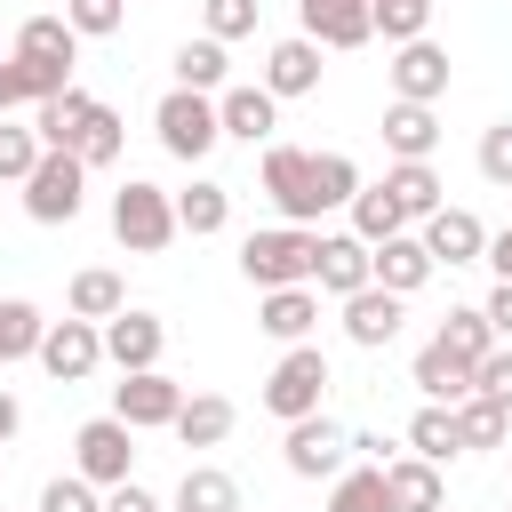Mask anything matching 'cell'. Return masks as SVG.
<instances>
[{"label":"cell","instance_id":"obj_52","mask_svg":"<svg viewBox=\"0 0 512 512\" xmlns=\"http://www.w3.org/2000/svg\"><path fill=\"white\" fill-rule=\"evenodd\" d=\"M488 264H496V280H512V224L488 232Z\"/></svg>","mask_w":512,"mask_h":512},{"label":"cell","instance_id":"obj_26","mask_svg":"<svg viewBox=\"0 0 512 512\" xmlns=\"http://www.w3.org/2000/svg\"><path fill=\"white\" fill-rule=\"evenodd\" d=\"M432 272H440V264H432V248H424L416 232H400V240L376 248V288H392V296H416Z\"/></svg>","mask_w":512,"mask_h":512},{"label":"cell","instance_id":"obj_3","mask_svg":"<svg viewBox=\"0 0 512 512\" xmlns=\"http://www.w3.org/2000/svg\"><path fill=\"white\" fill-rule=\"evenodd\" d=\"M176 232H184V224H176V192H160V184H144V176H128V184L112 192V240H120L128 256H160Z\"/></svg>","mask_w":512,"mask_h":512},{"label":"cell","instance_id":"obj_48","mask_svg":"<svg viewBox=\"0 0 512 512\" xmlns=\"http://www.w3.org/2000/svg\"><path fill=\"white\" fill-rule=\"evenodd\" d=\"M104 512H168L144 480H120V488H104Z\"/></svg>","mask_w":512,"mask_h":512},{"label":"cell","instance_id":"obj_19","mask_svg":"<svg viewBox=\"0 0 512 512\" xmlns=\"http://www.w3.org/2000/svg\"><path fill=\"white\" fill-rule=\"evenodd\" d=\"M256 328L288 352V344H312V328H320V288H272L264 304H256Z\"/></svg>","mask_w":512,"mask_h":512},{"label":"cell","instance_id":"obj_39","mask_svg":"<svg viewBox=\"0 0 512 512\" xmlns=\"http://www.w3.org/2000/svg\"><path fill=\"white\" fill-rule=\"evenodd\" d=\"M120 144H128V120H120V112H112V104H96V112H88V128H80V144H72V152H80V168H112V160H120Z\"/></svg>","mask_w":512,"mask_h":512},{"label":"cell","instance_id":"obj_54","mask_svg":"<svg viewBox=\"0 0 512 512\" xmlns=\"http://www.w3.org/2000/svg\"><path fill=\"white\" fill-rule=\"evenodd\" d=\"M504 512H512V504H504Z\"/></svg>","mask_w":512,"mask_h":512},{"label":"cell","instance_id":"obj_45","mask_svg":"<svg viewBox=\"0 0 512 512\" xmlns=\"http://www.w3.org/2000/svg\"><path fill=\"white\" fill-rule=\"evenodd\" d=\"M40 152H48V144H40L32 128H8V120H0V184H24V176L40 168Z\"/></svg>","mask_w":512,"mask_h":512},{"label":"cell","instance_id":"obj_25","mask_svg":"<svg viewBox=\"0 0 512 512\" xmlns=\"http://www.w3.org/2000/svg\"><path fill=\"white\" fill-rule=\"evenodd\" d=\"M88 112H96V96H88V88H64V96L32 104V136H40L48 152H72V144H80V128H88Z\"/></svg>","mask_w":512,"mask_h":512},{"label":"cell","instance_id":"obj_5","mask_svg":"<svg viewBox=\"0 0 512 512\" xmlns=\"http://www.w3.org/2000/svg\"><path fill=\"white\" fill-rule=\"evenodd\" d=\"M88 208V168L80 152H40V168L24 176V216L32 224H72Z\"/></svg>","mask_w":512,"mask_h":512},{"label":"cell","instance_id":"obj_13","mask_svg":"<svg viewBox=\"0 0 512 512\" xmlns=\"http://www.w3.org/2000/svg\"><path fill=\"white\" fill-rule=\"evenodd\" d=\"M296 16H304V40H320L328 56L376 40V8L368 0H296Z\"/></svg>","mask_w":512,"mask_h":512},{"label":"cell","instance_id":"obj_29","mask_svg":"<svg viewBox=\"0 0 512 512\" xmlns=\"http://www.w3.org/2000/svg\"><path fill=\"white\" fill-rule=\"evenodd\" d=\"M408 456H424V464H456V456H464V432H456V408H440V400H424V408L408 416Z\"/></svg>","mask_w":512,"mask_h":512},{"label":"cell","instance_id":"obj_33","mask_svg":"<svg viewBox=\"0 0 512 512\" xmlns=\"http://www.w3.org/2000/svg\"><path fill=\"white\" fill-rule=\"evenodd\" d=\"M8 56H48V64H80V32L64 16H24L16 24V48Z\"/></svg>","mask_w":512,"mask_h":512},{"label":"cell","instance_id":"obj_50","mask_svg":"<svg viewBox=\"0 0 512 512\" xmlns=\"http://www.w3.org/2000/svg\"><path fill=\"white\" fill-rule=\"evenodd\" d=\"M16 432H24V400H16V392H8V384H0V448H8V440H16Z\"/></svg>","mask_w":512,"mask_h":512},{"label":"cell","instance_id":"obj_12","mask_svg":"<svg viewBox=\"0 0 512 512\" xmlns=\"http://www.w3.org/2000/svg\"><path fill=\"white\" fill-rule=\"evenodd\" d=\"M368 280H376V248H368L360 232H320V264H312V288L344 304V296H360Z\"/></svg>","mask_w":512,"mask_h":512},{"label":"cell","instance_id":"obj_15","mask_svg":"<svg viewBox=\"0 0 512 512\" xmlns=\"http://www.w3.org/2000/svg\"><path fill=\"white\" fill-rule=\"evenodd\" d=\"M416 240L432 248V264H488V224L472 216V208H440V216H424L416 224Z\"/></svg>","mask_w":512,"mask_h":512},{"label":"cell","instance_id":"obj_27","mask_svg":"<svg viewBox=\"0 0 512 512\" xmlns=\"http://www.w3.org/2000/svg\"><path fill=\"white\" fill-rule=\"evenodd\" d=\"M432 344H440L448 360H464V368H480V360L496 352V328H488V312H480V304H448V320L432 328Z\"/></svg>","mask_w":512,"mask_h":512},{"label":"cell","instance_id":"obj_2","mask_svg":"<svg viewBox=\"0 0 512 512\" xmlns=\"http://www.w3.org/2000/svg\"><path fill=\"white\" fill-rule=\"evenodd\" d=\"M328 352L320 344H288L280 360H272V376H264V416H280V424H304V416H320V400H328Z\"/></svg>","mask_w":512,"mask_h":512},{"label":"cell","instance_id":"obj_44","mask_svg":"<svg viewBox=\"0 0 512 512\" xmlns=\"http://www.w3.org/2000/svg\"><path fill=\"white\" fill-rule=\"evenodd\" d=\"M8 64H16V80H24V104H48V96L72 88V64H48V56H8Z\"/></svg>","mask_w":512,"mask_h":512},{"label":"cell","instance_id":"obj_46","mask_svg":"<svg viewBox=\"0 0 512 512\" xmlns=\"http://www.w3.org/2000/svg\"><path fill=\"white\" fill-rule=\"evenodd\" d=\"M472 160H480V176H488L496 192H512V120H488V128H480V152H472Z\"/></svg>","mask_w":512,"mask_h":512},{"label":"cell","instance_id":"obj_4","mask_svg":"<svg viewBox=\"0 0 512 512\" xmlns=\"http://www.w3.org/2000/svg\"><path fill=\"white\" fill-rule=\"evenodd\" d=\"M152 128H160V152H168V160H208V152L224 144L216 96H200V88H168V96L152 104Z\"/></svg>","mask_w":512,"mask_h":512},{"label":"cell","instance_id":"obj_40","mask_svg":"<svg viewBox=\"0 0 512 512\" xmlns=\"http://www.w3.org/2000/svg\"><path fill=\"white\" fill-rule=\"evenodd\" d=\"M368 8H376V32H384L392 48H408V40L432 32V0H368Z\"/></svg>","mask_w":512,"mask_h":512},{"label":"cell","instance_id":"obj_32","mask_svg":"<svg viewBox=\"0 0 512 512\" xmlns=\"http://www.w3.org/2000/svg\"><path fill=\"white\" fill-rule=\"evenodd\" d=\"M408 384H416L424 400H440V408H456V400H472V368H464V360H448L440 344H424V352H416V368H408Z\"/></svg>","mask_w":512,"mask_h":512},{"label":"cell","instance_id":"obj_16","mask_svg":"<svg viewBox=\"0 0 512 512\" xmlns=\"http://www.w3.org/2000/svg\"><path fill=\"white\" fill-rule=\"evenodd\" d=\"M216 120H224L232 144H272V128H280V96H272L264 80H240V88L216 96Z\"/></svg>","mask_w":512,"mask_h":512},{"label":"cell","instance_id":"obj_35","mask_svg":"<svg viewBox=\"0 0 512 512\" xmlns=\"http://www.w3.org/2000/svg\"><path fill=\"white\" fill-rule=\"evenodd\" d=\"M176 88L224 96V88H232V80H224V40H208V32H200V40H184V48H176Z\"/></svg>","mask_w":512,"mask_h":512},{"label":"cell","instance_id":"obj_51","mask_svg":"<svg viewBox=\"0 0 512 512\" xmlns=\"http://www.w3.org/2000/svg\"><path fill=\"white\" fill-rule=\"evenodd\" d=\"M16 104H24V80H16V64H8V56H0V120H8V112H16Z\"/></svg>","mask_w":512,"mask_h":512},{"label":"cell","instance_id":"obj_53","mask_svg":"<svg viewBox=\"0 0 512 512\" xmlns=\"http://www.w3.org/2000/svg\"><path fill=\"white\" fill-rule=\"evenodd\" d=\"M504 448H512V440H504Z\"/></svg>","mask_w":512,"mask_h":512},{"label":"cell","instance_id":"obj_24","mask_svg":"<svg viewBox=\"0 0 512 512\" xmlns=\"http://www.w3.org/2000/svg\"><path fill=\"white\" fill-rule=\"evenodd\" d=\"M232 424H240V408H232L224 392H192V400L176 408V424H168V432H176L184 448H224V440H232Z\"/></svg>","mask_w":512,"mask_h":512},{"label":"cell","instance_id":"obj_47","mask_svg":"<svg viewBox=\"0 0 512 512\" xmlns=\"http://www.w3.org/2000/svg\"><path fill=\"white\" fill-rule=\"evenodd\" d=\"M472 392H488V400H504V408H512V344H496V352L472 368Z\"/></svg>","mask_w":512,"mask_h":512},{"label":"cell","instance_id":"obj_9","mask_svg":"<svg viewBox=\"0 0 512 512\" xmlns=\"http://www.w3.org/2000/svg\"><path fill=\"white\" fill-rule=\"evenodd\" d=\"M40 368L56 376V384H88L96 368H104V328L96 320H48V336H40Z\"/></svg>","mask_w":512,"mask_h":512},{"label":"cell","instance_id":"obj_20","mask_svg":"<svg viewBox=\"0 0 512 512\" xmlns=\"http://www.w3.org/2000/svg\"><path fill=\"white\" fill-rule=\"evenodd\" d=\"M64 312L104 328V320H120V312H128V280H120L112 264H80V272H72V288H64Z\"/></svg>","mask_w":512,"mask_h":512},{"label":"cell","instance_id":"obj_31","mask_svg":"<svg viewBox=\"0 0 512 512\" xmlns=\"http://www.w3.org/2000/svg\"><path fill=\"white\" fill-rule=\"evenodd\" d=\"M344 216H352V224H344V232H360V240H368V248H384V240H400V232H416V224H408V216H400V200H392V192H384V184H360V200H352V208H344Z\"/></svg>","mask_w":512,"mask_h":512},{"label":"cell","instance_id":"obj_28","mask_svg":"<svg viewBox=\"0 0 512 512\" xmlns=\"http://www.w3.org/2000/svg\"><path fill=\"white\" fill-rule=\"evenodd\" d=\"M168 512H240V480H232L224 464H184Z\"/></svg>","mask_w":512,"mask_h":512},{"label":"cell","instance_id":"obj_18","mask_svg":"<svg viewBox=\"0 0 512 512\" xmlns=\"http://www.w3.org/2000/svg\"><path fill=\"white\" fill-rule=\"evenodd\" d=\"M320 56H328V48H320V40H304V32H296V40H272V48H264V88H272L280 104H288V96H312V88H320V72H328Z\"/></svg>","mask_w":512,"mask_h":512},{"label":"cell","instance_id":"obj_7","mask_svg":"<svg viewBox=\"0 0 512 512\" xmlns=\"http://www.w3.org/2000/svg\"><path fill=\"white\" fill-rule=\"evenodd\" d=\"M184 400H192V392H184L168 368H136V376H120V384H112V416H120L128 432H168Z\"/></svg>","mask_w":512,"mask_h":512},{"label":"cell","instance_id":"obj_42","mask_svg":"<svg viewBox=\"0 0 512 512\" xmlns=\"http://www.w3.org/2000/svg\"><path fill=\"white\" fill-rule=\"evenodd\" d=\"M64 24H72L80 40H112V32L128 24V0H64Z\"/></svg>","mask_w":512,"mask_h":512},{"label":"cell","instance_id":"obj_17","mask_svg":"<svg viewBox=\"0 0 512 512\" xmlns=\"http://www.w3.org/2000/svg\"><path fill=\"white\" fill-rule=\"evenodd\" d=\"M400 320H408V296H392V288H360V296H344V336L360 344V352H384L392 336H400Z\"/></svg>","mask_w":512,"mask_h":512},{"label":"cell","instance_id":"obj_30","mask_svg":"<svg viewBox=\"0 0 512 512\" xmlns=\"http://www.w3.org/2000/svg\"><path fill=\"white\" fill-rule=\"evenodd\" d=\"M176 224H184L192 240H216V232L232 224V184H208V176L184 184V192H176Z\"/></svg>","mask_w":512,"mask_h":512},{"label":"cell","instance_id":"obj_37","mask_svg":"<svg viewBox=\"0 0 512 512\" xmlns=\"http://www.w3.org/2000/svg\"><path fill=\"white\" fill-rule=\"evenodd\" d=\"M456 432H464V448H504L512 440V408L472 392V400H456Z\"/></svg>","mask_w":512,"mask_h":512},{"label":"cell","instance_id":"obj_14","mask_svg":"<svg viewBox=\"0 0 512 512\" xmlns=\"http://www.w3.org/2000/svg\"><path fill=\"white\" fill-rule=\"evenodd\" d=\"M160 352H168V320L160 312H120V320H104V360L120 368V376H136V368H160Z\"/></svg>","mask_w":512,"mask_h":512},{"label":"cell","instance_id":"obj_49","mask_svg":"<svg viewBox=\"0 0 512 512\" xmlns=\"http://www.w3.org/2000/svg\"><path fill=\"white\" fill-rule=\"evenodd\" d=\"M480 312H488V328H496V344H512V280H496Z\"/></svg>","mask_w":512,"mask_h":512},{"label":"cell","instance_id":"obj_38","mask_svg":"<svg viewBox=\"0 0 512 512\" xmlns=\"http://www.w3.org/2000/svg\"><path fill=\"white\" fill-rule=\"evenodd\" d=\"M328 512H392V496H384V464H352V472H336V480H328Z\"/></svg>","mask_w":512,"mask_h":512},{"label":"cell","instance_id":"obj_34","mask_svg":"<svg viewBox=\"0 0 512 512\" xmlns=\"http://www.w3.org/2000/svg\"><path fill=\"white\" fill-rule=\"evenodd\" d=\"M40 336H48L40 304H24V296H0V368H8V360H40Z\"/></svg>","mask_w":512,"mask_h":512},{"label":"cell","instance_id":"obj_41","mask_svg":"<svg viewBox=\"0 0 512 512\" xmlns=\"http://www.w3.org/2000/svg\"><path fill=\"white\" fill-rule=\"evenodd\" d=\"M256 8L264 0H200V32L208 40H248L256 32Z\"/></svg>","mask_w":512,"mask_h":512},{"label":"cell","instance_id":"obj_22","mask_svg":"<svg viewBox=\"0 0 512 512\" xmlns=\"http://www.w3.org/2000/svg\"><path fill=\"white\" fill-rule=\"evenodd\" d=\"M384 496H392V512H448L440 464H424V456H392L384 464Z\"/></svg>","mask_w":512,"mask_h":512},{"label":"cell","instance_id":"obj_43","mask_svg":"<svg viewBox=\"0 0 512 512\" xmlns=\"http://www.w3.org/2000/svg\"><path fill=\"white\" fill-rule=\"evenodd\" d=\"M32 512H104V488L96 480H80V472H56L48 488H40V504Z\"/></svg>","mask_w":512,"mask_h":512},{"label":"cell","instance_id":"obj_1","mask_svg":"<svg viewBox=\"0 0 512 512\" xmlns=\"http://www.w3.org/2000/svg\"><path fill=\"white\" fill-rule=\"evenodd\" d=\"M312 264H320V232L312 224H264L240 240V280L256 296L272 288H312Z\"/></svg>","mask_w":512,"mask_h":512},{"label":"cell","instance_id":"obj_36","mask_svg":"<svg viewBox=\"0 0 512 512\" xmlns=\"http://www.w3.org/2000/svg\"><path fill=\"white\" fill-rule=\"evenodd\" d=\"M312 200H320V216L328 208H352L360 200V160L352 152H312Z\"/></svg>","mask_w":512,"mask_h":512},{"label":"cell","instance_id":"obj_23","mask_svg":"<svg viewBox=\"0 0 512 512\" xmlns=\"http://www.w3.org/2000/svg\"><path fill=\"white\" fill-rule=\"evenodd\" d=\"M392 200H400V216L408 224H424V216H440L448 208V192H440V176H432V160H392L384 176H376Z\"/></svg>","mask_w":512,"mask_h":512},{"label":"cell","instance_id":"obj_8","mask_svg":"<svg viewBox=\"0 0 512 512\" xmlns=\"http://www.w3.org/2000/svg\"><path fill=\"white\" fill-rule=\"evenodd\" d=\"M280 456H288V472H296V480H336V472H352V432H344V424L320 408V416L288 424Z\"/></svg>","mask_w":512,"mask_h":512},{"label":"cell","instance_id":"obj_10","mask_svg":"<svg viewBox=\"0 0 512 512\" xmlns=\"http://www.w3.org/2000/svg\"><path fill=\"white\" fill-rule=\"evenodd\" d=\"M264 192L280 208V224H312L320 200H312V152L304 144H264Z\"/></svg>","mask_w":512,"mask_h":512},{"label":"cell","instance_id":"obj_11","mask_svg":"<svg viewBox=\"0 0 512 512\" xmlns=\"http://www.w3.org/2000/svg\"><path fill=\"white\" fill-rule=\"evenodd\" d=\"M384 80H392V96H400V104H440V96H448V48H440L432 32H424V40H408V48H392Z\"/></svg>","mask_w":512,"mask_h":512},{"label":"cell","instance_id":"obj_21","mask_svg":"<svg viewBox=\"0 0 512 512\" xmlns=\"http://www.w3.org/2000/svg\"><path fill=\"white\" fill-rule=\"evenodd\" d=\"M384 152H392V160H432V152H440V112L392 96V104H384Z\"/></svg>","mask_w":512,"mask_h":512},{"label":"cell","instance_id":"obj_6","mask_svg":"<svg viewBox=\"0 0 512 512\" xmlns=\"http://www.w3.org/2000/svg\"><path fill=\"white\" fill-rule=\"evenodd\" d=\"M72 472H80V480H96V488L136 480V432H128L120 416H88V424L72 432Z\"/></svg>","mask_w":512,"mask_h":512}]
</instances>
